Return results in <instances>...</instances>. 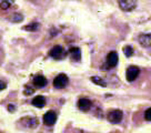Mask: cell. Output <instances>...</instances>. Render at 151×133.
<instances>
[{
	"label": "cell",
	"mask_w": 151,
	"mask_h": 133,
	"mask_svg": "<svg viewBox=\"0 0 151 133\" xmlns=\"http://www.w3.org/2000/svg\"><path fill=\"white\" fill-rule=\"evenodd\" d=\"M68 82H69V79H68V77L66 74H59V76H57L55 78V80H53V87L56 88V89H63V88H66L67 84H68Z\"/></svg>",
	"instance_id": "obj_1"
},
{
	"label": "cell",
	"mask_w": 151,
	"mask_h": 133,
	"mask_svg": "<svg viewBox=\"0 0 151 133\" xmlns=\"http://www.w3.org/2000/svg\"><path fill=\"white\" fill-rule=\"evenodd\" d=\"M139 73H140V69H139L138 66H131L127 69L126 78H127V80L129 81V82H132V81H134L137 79L138 76H139Z\"/></svg>",
	"instance_id": "obj_2"
},
{
	"label": "cell",
	"mask_w": 151,
	"mask_h": 133,
	"mask_svg": "<svg viewBox=\"0 0 151 133\" xmlns=\"http://www.w3.org/2000/svg\"><path fill=\"white\" fill-rule=\"evenodd\" d=\"M49 56L51 58H55V59H61L62 57L66 56V51L61 46H55L49 51Z\"/></svg>",
	"instance_id": "obj_3"
},
{
	"label": "cell",
	"mask_w": 151,
	"mask_h": 133,
	"mask_svg": "<svg viewBox=\"0 0 151 133\" xmlns=\"http://www.w3.org/2000/svg\"><path fill=\"white\" fill-rule=\"evenodd\" d=\"M123 118V113L121 110H113L108 114V119L112 123H120Z\"/></svg>",
	"instance_id": "obj_4"
},
{
	"label": "cell",
	"mask_w": 151,
	"mask_h": 133,
	"mask_svg": "<svg viewBox=\"0 0 151 133\" xmlns=\"http://www.w3.org/2000/svg\"><path fill=\"white\" fill-rule=\"evenodd\" d=\"M118 4H119V7L121 8V10L127 11V12L132 11V10L137 7L136 1H130V0H120Z\"/></svg>",
	"instance_id": "obj_5"
},
{
	"label": "cell",
	"mask_w": 151,
	"mask_h": 133,
	"mask_svg": "<svg viewBox=\"0 0 151 133\" xmlns=\"http://www.w3.org/2000/svg\"><path fill=\"white\" fill-rule=\"evenodd\" d=\"M57 121V114L53 111H48L47 113L43 115V123L48 125V127H51L56 123Z\"/></svg>",
	"instance_id": "obj_6"
},
{
	"label": "cell",
	"mask_w": 151,
	"mask_h": 133,
	"mask_svg": "<svg viewBox=\"0 0 151 133\" xmlns=\"http://www.w3.org/2000/svg\"><path fill=\"white\" fill-rule=\"evenodd\" d=\"M118 63V53L116 51H111L109 52V54L107 56V64L108 68H114Z\"/></svg>",
	"instance_id": "obj_7"
},
{
	"label": "cell",
	"mask_w": 151,
	"mask_h": 133,
	"mask_svg": "<svg viewBox=\"0 0 151 133\" xmlns=\"http://www.w3.org/2000/svg\"><path fill=\"white\" fill-rule=\"evenodd\" d=\"M139 42L146 48L151 47V33H143L139 36Z\"/></svg>",
	"instance_id": "obj_8"
},
{
	"label": "cell",
	"mask_w": 151,
	"mask_h": 133,
	"mask_svg": "<svg viewBox=\"0 0 151 133\" xmlns=\"http://www.w3.org/2000/svg\"><path fill=\"white\" fill-rule=\"evenodd\" d=\"M92 107V102L90 101L89 99H80L78 101V108L82 111H87V110H89L90 108Z\"/></svg>",
	"instance_id": "obj_9"
},
{
	"label": "cell",
	"mask_w": 151,
	"mask_h": 133,
	"mask_svg": "<svg viewBox=\"0 0 151 133\" xmlns=\"http://www.w3.org/2000/svg\"><path fill=\"white\" fill-rule=\"evenodd\" d=\"M47 79L43 76H36L33 78V84L38 88H43L47 86Z\"/></svg>",
	"instance_id": "obj_10"
},
{
	"label": "cell",
	"mask_w": 151,
	"mask_h": 133,
	"mask_svg": "<svg viewBox=\"0 0 151 133\" xmlns=\"http://www.w3.org/2000/svg\"><path fill=\"white\" fill-rule=\"evenodd\" d=\"M69 52H70V56H71V58H72V60H75V61H80V59H81L80 48L72 47L69 49Z\"/></svg>",
	"instance_id": "obj_11"
},
{
	"label": "cell",
	"mask_w": 151,
	"mask_h": 133,
	"mask_svg": "<svg viewBox=\"0 0 151 133\" xmlns=\"http://www.w3.org/2000/svg\"><path fill=\"white\" fill-rule=\"evenodd\" d=\"M32 105L36 108H43L46 105V99L42 95H37L32 100Z\"/></svg>",
	"instance_id": "obj_12"
},
{
	"label": "cell",
	"mask_w": 151,
	"mask_h": 133,
	"mask_svg": "<svg viewBox=\"0 0 151 133\" xmlns=\"http://www.w3.org/2000/svg\"><path fill=\"white\" fill-rule=\"evenodd\" d=\"M22 122H24V125H27L29 128H36L38 125V119L37 118H26V119H22Z\"/></svg>",
	"instance_id": "obj_13"
},
{
	"label": "cell",
	"mask_w": 151,
	"mask_h": 133,
	"mask_svg": "<svg viewBox=\"0 0 151 133\" xmlns=\"http://www.w3.org/2000/svg\"><path fill=\"white\" fill-rule=\"evenodd\" d=\"M91 81L94 82L96 84H99V86H101V87H107L106 81H104L102 78H100V77H92V78H91Z\"/></svg>",
	"instance_id": "obj_14"
},
{
	"label": "cell",
	"mask_w": 151,
	"mask_h": 133,
	"mask_svg": "<svg viewBox=\"0 0 151 133\" xmlns=\"http://www.w3.org/2000/svg\"><path fill=\"white\" fill-rule=\"evenodd\" d=\"M39 24L38 22H31L30 24H28V26H24V30H27V31H36V30H38L39 29Z\"/></svg>",
	"instance_id": "obj_15"
},
{
	"label": "cell",
	"mask_w": 151,
	"mask_h": 133,
	"mask_svg": "<svg viewBox=\"0 0 151 133\" xmlns=\"http://www.w3.org/2000/svg\"><path fill=\"white\" fill-rule=\"evenodd\" d=\"M123 53H124V56L127 58H130L133 54V49H132V47L126 46V47L123 48Z\"/></svg>",
	"instance_id": "obj_16"
},
{
	"label": "cell",
	"mask_w": 151,
	"mask_h": 133,
	"mask_svg": "<svg viewBox=\"0 0 151 133\" xmlns=\"http://www.w3.org/2000/svg\"><path fill=\"white\" fill-rule=\"evenodd\" d=\"M9 7H10V2H9V1H2V2L0 4V8H1V9H4V10L8 9Z\"/></svg>",
	"instance_id": "obj_17"
},
{
	"label": "cell",
	"mask_w": 151,
	"mask_h": 133,
	"mask_svg": "<svg viewBox=\"0 0 151 133\" xmlns=\"http://www.w3.org/2000/svg\"><path fill=\"white\" fill-rule=\"evenodd\" d=\"M145 118H146V120H148V121H151V108L147 109L146 113H145Z\"/></svg>",
	"instance_id": "obj_18"
},
{
	"label": "cell",
	"mask_w": 151,
	"mask_h": 133,
	"mask_svg": "<svg viewBox=\"0 0 151 133\" xmlns=\"http://www.w3.org/2000/svg\"><path fill=\"white\" fill-rule=\"evenodd\" d=\"M31 93H33V90L31 89V88L27 87V88L24 89V94H26V95H30Z\"/></svg>",
	"instance_id": "obj_19"
},
{
	"label": "cell",
	"mask_w": 151,
	"mask_h": 133,
	"mask_svg": "<svg viewBox=\"0 0 151 133\" xmlns=\"http://www.w3.org/2000/svg\"><path fill=\"white\" fill-rule=\"evenodd\" d=\"M6 87H7V84H6L5 82H2V81H0V91L1 90H5Z\"/></svg>",
	"instance_id": "obj_20"
},
{
	"label": "cell",
	"mask_w": 151,
	"mask_h": 133,
	"mask_svg": "<svg viewBox=\"0 0 151 133\" xmlns=\"http://www.w3.org/2000/svg\"><path fill=\"white\" fill-rule=\"evenodd\" d=\"M17 20H22V16H18V14H14V21H17Z\"/></svg>",
	"instance_id": "obj_21"
},
{
	"label": "cell",
	"mask_w": 151,
	"mask_h": 133,
	"mask_svg": "<svg viewBox=\"0 0 151 133\" xmlns=\"http://www.w3.org/2000/svg\"><path fill=\"white\" fill-rule=\"evenodd\" d=\"M8 110H9L10 112H14V105H11V104L8 105Z\"/></svg>",
	"instance_id": "obj_22"
}]
</instances>
